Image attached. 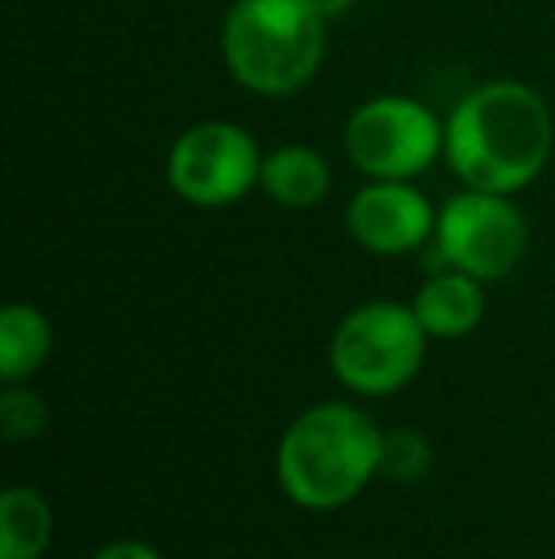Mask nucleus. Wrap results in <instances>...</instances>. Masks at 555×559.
Instances as JSON below:
<instances>
[{
    "label": "nucleus",
    "instance_id": "obj_1",
    "mask_svg": "<svg viewBox=\"0 0 555 559\" xmlns=\"http://www.w3.org/2000/svg\"><path fill=\"white\" fill-rule=\"evenodd\" d=\"M552 148V107L526 81L480 84L445 118V160L472 191H526L548 168Z\"/></svg>",
    "mask_w": 555,
    "mask_h": 559
},
{
    "label": "nucleus",
    "instance_id": "obj_2",
    "mask_svg": "<svg viewBox=\"0 0 555 559\" xmlns=\"http://www.w3.org/2000/svg\"><path fill=\"white\" fill-rule=\"evenodd\" d=\"M385 430L354 404L327 400L286 427L275 453L278 487L312 514L342 510L377 479Z\"/></svg>",
    "mask_w": 555,
    "mask_h": 559
},
{
    "label": "nucleus",
    "instance_id": "obj_3",
    "mask_svg": "<svg viewBox=\"0 0 555 559\" xmlns=\"http://www.w3.org/2000/svg\"><path fill=\"white\" fill-rule=\"evenodd\" d=\"M327 53V20L309 0H237L221 27L232 81L255 96H293Z\"/></svg>",
    "mask_w": 555,
    "mask_h": 559
},
{
    "label": "nucleus",
    "instance_id": "obj_4",
    "mask_svg": "<svg viewBox=\"0 0 555 559\" xmlns=\"http://www.w3.org/2000/svg\"><path fill=\"white\" fill-rule=\"evenodd\" d=\"M430 335L411 305L365 301L339 320L327 346V361L339 384L354 396L385 400L403 392L426 361Z\"/></svg>",
    "mask_w": 555,
    "mask_h": 559
},
{
    "label": "nucleus",
    "instance_id": "obj_5",
    "mask_svg": "<svg viewBox=\"0 0 555 559\" xmlns=\"http://www.w3.org/2000/svg\"><path fill=\"white\" fill-rule=\"evenodd\" d=\"M347 156L370 179H415L445 156V122L415 96H373L342 130Z\"/></svg>",
    "mask_w": 555,
    "mask_h": 559
},
{
    "label": "nucleus",
    "instance_id": "obj_6",
    "mask_svg": "<svg viewBox=\"0 0 555 559\" xmlns=\"http://www.w3.org/2000/svg\"><path fill=\"white\" fill-rule=\"evenodd\" d=\"M510 199L514 194L472 191V187L453 194L437 210V259L480 282H498L518 271L529 251V222Z\"/></svg>",
    "mask_w": 555,
    "mask_h": 559
},
{
    "label": "nucleus",
    "instance_id": "obj_7",
    "mask_svg": "<svg viewBox=\"0 0 555 559\" xmlns=\"http://www.w3.org/2000/svg\"><path fill=\"white\" fill-rule=\"evenodd\" d=\"M263 156L237 122L209 118L183 130L168 148V187L198 210H221L260 187Z\"/></svg>",
    "mask_w": 555,
    "mask_h": 559
},
{
    "label": "nucleus",
    "instance_id": "obj_8",
    "mask_svg": "<svg viewBox=\"0 0 555 559\" xmlns=\"http://www.w3.org/2000/svg\"><path fill=\"white\" fill-rule=\"evenodd\" d=\"M347 228L373 255H408L434 236L437 210L411 179H370L347 206Z\"/></svg>",
    "mask_w": 555,
    "mask_h": 559
},
{
    "label": "nucleus",
    "instance_id": "obj_9",
    "mask_svg": "<svg viewBox=\"0 0 555 559\" xmlns=\"http://www.w3.org/2000/svg\"><path fill=\"white\" fill-rule=\"evenodd\" d=\"M411 309L430 338H464L487 317V294L480 278L445 266L415 289Z\"/></svg>",
    "mask_w": 555,
    "mask_h": 559
},
{
    "label": "nucleus",
    "instance_id": "obj_10",
    "mask_svg": "<svg viewBox=\"0 0 555 559\" xmlns=\"http://www.w3.org/2000/svg\"><path fill=\"white\" fill-rule=\"evenodd\" d=\"M260 187L286 210H312L331 191V164L312 145H278L263 156Z\"/></svg>",
    "mask_w": 555,
    "mask_h": 559
},
{
    "label": "nucleus",
    "instance_id": "obj_11",
    "mask_svg": "<svg viewBox=\"0 0 555 559\" xmlns=\"http://www.w3.org/2000/svg\"><path fill=\"white\" fill-rule=\"evenodd\" d=\"M53 350V328L38 305L12 301L0 312V377L20 384L46 366Z\"/></svg>",
    "mask_w": 555,
    "mask_h": 559
},
{
    "label": "nucleus",
    "instance_id": "obj_12",
    "mask_svg": "<svg viewBox=\"0 0 555 559\" xmlns=\"http://www.w3.org/2000/svg\"><path fill=\"white\" fill-rule=\"evenodd\" d=\"M53 540V510L35 487L0 495V559H43Z\"/></svg>",
    "mask_w": 555,
    "mask_h": 559
},
{
    "label": "nucleus",
    "instance_id": "obj_13",
    "mask_svg": "<svg viewBox=\"0 0 555 559\" xmlns=\"http://www.w3.org/2000/svg\"><path fill=\"white\" fill-rule=\"evenodd\" d=\"M50 423V412H46L43 396L20 384H8L0 392V435H4L8 445H23V442H35L38 435L46 430Z\"/></svg>",
    "mask_w": 555,
    "mask_h": 559
},
{
    "label": "nucleus",
    "instance_id": "obj_14",
    "mask_svg": "<svg viewBox=\"0 0 555 559\" xmlns=\"http://www.w3.org/2000/svg\"><path fill=\"white\" fill-rule=\"evenodd\" d=\"M381 472L400 479V484H415L430 472V442L419 430H388Z\"/></svg>",
    "mask_w": 555,
    "mask_h": 559
},
{
    "label": "nucleus",
    "instance_id": "obj_15",
    "mask_svg": "<svg viewBox=\"0 0 555 559\" xmlns=\"http://www.w3.org/2000/svg\"><path fill=\"white\" fill-rule=\"evenodd\" d=\"M92 559H164V552L148 545V540L126 537V540H114V545H104Z\"/></svg>",
    "mask_w": 555,
    "mask_h": 559
},
{
    "label": "nucleus",
    "instance_id": "obj_16",
    "mask_svg": "<svg viewBox=\"0 0 555 559\" xmlns=\"http://www.w3.org/2000/svg\"><path fill=\"white\" fill-rule=\"evenodd\" d=\"M312 8H316L324 20H339V15H347L350 8L358 4V0H309Z\"/></svg>",
    "mask_w": 555,
    "mask_h": 559
}]
</instances>
